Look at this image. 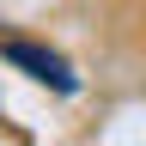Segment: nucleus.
<instances>
[{"label":"nucleus","instance_id":"nucleus-1","mask_svg":"<svg viewBox=\"0 0 146 146\" xmlns=\"http://www.w3.org/2000/svg\"><path fill=\"white\" fill-rule=\"evenodd\" d=\"M0 55H6L18 73H31L36 85H49V91H73V85H79V79H73V67H67L55 49H36V43H25V36H12Z\"/></svg>","mask_w":146,"mask_h":146}]
</instances>
